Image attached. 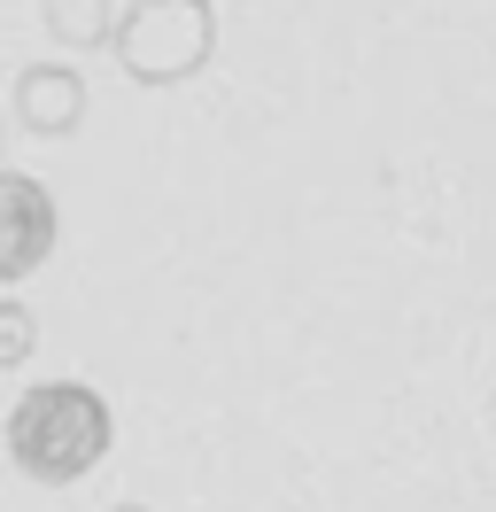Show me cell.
I'll list each match as a JSON object with an SVG mask.
<instances>
[{
  "instance_id": "6da1fadb",
  "label": "cell",
  "mask_w": 496,
  "mask_h": 512,
  "mask_svg": "<svg viewBox=\"0 0 496 512\" xmlns=\"http://www.w3.org/2000/svg\"><path fill=\"white\" fill-rule=\"evenodd\" d=\"M0 443H8L24 481L70 489L117 450V412H109V396L93 381H31L0 419Z\"/></svg>"
},
{
  "instance_id": "7a4b0ae2",
  "label": "cell",
  "mask_w": 496,
  "mask_h": 512,
  "mask_svg": "<svg viewBox=\"0 0 496 512\" xmlns=\"http://www.w3.org/2000/svg\"><path fill=\"white\" fill-rule=\"evenodd\" d=\"M217 47V8L210 0H132L117 24V55L140 86H179L210 63Z\"/></svg>"
},
{
  "instance_id": "3957f363",
  "label": "cell",
  "mask_w": 496,
  "mask_h": 512,
  "mask_svg": "<svg viewBox=\"0 0 496 512\" xmlns=\"http://www.w3.org/2000/svg\"><path fill=\"white\" fill-rule=\"evenodd\" d=\"M62 241V210L55 187L31 179V171H0V288L31 280Z\"/></svg>"
},
{
  "instance_id": "277c9868",
  "label": "cell",
  "mask_w": 496,
  "mask_h": 512,
  "mask_svg": "<svg viewBox=\"0 0 496 512\" xmlns=\"http://www.w3.org/2000/svg\"><path fill=\"white\" fill-rule=\"evenodd\" d=\"M16 117H24L39 140H70L78 117H86V78L70 63H31L16 78Z\"/></svg>"
},
{
  "instance_id": "5b68a950",
  "label": "cell",
  "mask_w": 496,
  "mask_h": 512,
  "mask_svg": "<svg viewBox=\"0 0 496 512\" xmlns=\"http://www.w3.org/2000/svg\"><path fill=\"white\" fill-rule=\"evenodd\" d=\"M47 32L62 47H93V39L109 32V0H47Z\"/></svg>"
},
{
  "instance_id": "8992f818",
  "label": "cell",
  "mask_w": 496,
  "mask_h": 512,
  "mask_svg": "<svg viewBox=\"0 0 496 512\" xmlns=\"http://www.w3.org/2000/svg\"><path fill=\"white\" fill-rule=\"evenodd\" d=\"M31 350H39V319H31V303L0 295V373L31 365Z\"/></svg>"
},
{
  "instance_id": "52a82bcc",
  "label": "cell",
  "mask_w": 496,
  "mask_h": 512,
  "mask_svg": "<svg viewBox=\"0 0 496 512\" xmlns=\"http://www.w3.org/2000/svg\"><path fill=\"white\" fill-rule=\"evenodd\" d=\"M109 512H148V505H109Z\"/></svg>"
}]
</instances>
